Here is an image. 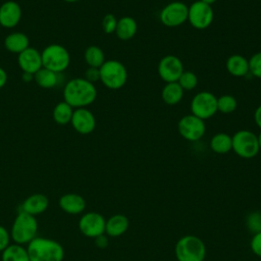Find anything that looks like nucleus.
<instances>
[{
	"label": "nucleus",
	"mask_w": 261,
	"mask_h": 261,
	"mask_svg": "<svg viewBox=\"0 0 261 261\" xmlns=\"http://www.w3.org/2000/svg\"><path fill=\"white\" fill-rule=\"evenodd\" d=\"M22 79L24 82H31L34 80V74H31V73H27V72H23L22 74Z\"/></svg>",
	"instance_id": "40"
},
{
	"label": "nucleus",
	"mask_w": 261,
	"mask_h": 261,
	"mask_svg": "<svg viewBox=\"0 0 261 261\" xmlns=\"http://www.w3.org/2000/svg\"><path fill=\"white\" fill-rule=\"evenodd\" d=\"M84 57H85V61L89 67L100 68L102 66V64L106 61L103 50L100 47L95 46V45L89 46L86 49Z\"/></svg>",
	"instance_id": "27"
},
{
	"label": "nucleus",
	"mask_w": 261,
	"mask_h": 261,
	"mask_svg": "<svg viewBox=\"0 0 261 261\" xmlns=\"http://www.w3.org/2000/svg\"><path fill=\"white\" fill-rule=\"evenodd\" d=\"M184 70L185 69L182 61L177 56L172 54L162 57L157 67L159 76L165 83L177 82Z\"/></svg>",
	"instance_id": "13"
},
{
	"label": "nucleus",
	"mask_w": 261,
	"mask_h": 261,
	"mask_svg": "<svg viewBox=\"0 0 261 261\" xmlns=\"http://www.w3.org/2000/svg\"><path fill=\"white\" fill-rule=\"evenodd\" d=\"M184 97V90L177 82L166 83L161 91V98L167 105H175Z\"/></svg>",
	"instance_id": "23"
},
{
	"label": "nucleus",
	"mask_w": 261,
	"mask_h": 261,
	"mask_svg": "<svg viewBox=\"0 0 261 261\" xmlns=\"http://www.w3.org/2000/svg\"><path fill=\"white\" fill-rule=\"evenodd\" d=\"M225 67L231 75L242 77L249 73V60L241 54H232L227 58Z\"/></svg>",
	"instance_id": "19"
},
{
	"label": "nucleus",
	"mask_w": 261,
	"mask_h": 261,
	"mask_svg": "<svg viewBox=\"0 0 261 261\" xmlns=\"http://www.w3.org/2000/svg\"><path fill=\"white\" fill-rule=\"evenodd\" d=\"M210 148L214 153L226 154L231 151V136L226 133H217L210 140Z\"/></svg>",
	"instance_id": "24"
},
{
	"label": "nucleus",
	"mask_w": 261,
	"mask_h": 261,
	"mask_svg": "<svg viewBox=\"0 0 261 261\" xmlns=\"http://www.w3.org/2000/svg\"><path fill=\"white\" fill-rule=\"evenodd\" d=\"M2 261H30L27 248L23 245L10 244L1 255Z\"/></svg>",
	"instance_id": "25"
},
{
	"label": "nucleus",
	"mask_w": 261,
	"mask_h": 261,
	"mask_svg": "<svg viewBox=\"0 0 261 261\" xmlns=\"http://www.w3.org/2000/svg\"><path fill=\"white\" fill-rule=\"evenodd\" d=\"M231 150L238 156L244 159H251L255 157L260 151L257 135L248 129L238 130L231 137Z\"/></svg>",
	"instance_id": "7"
},
{
	"label": "nucleus",
	"mask_w": 261,
	"mask_h": 261,
	"mask_svg": "<svg viewBox=\"0 0 261 261\" xmlns=\"http://www.w3.org/2000/svg\"><path fill=\"white\" fill-rule=\"evenodd\" d=\"M73 108L67 104L65 101H62L58 103L54 109H53V119L58 124H67L70 122L72 114H73Z\"/></svg>",
	"instance_id": "28"
},
{
	"label": "nucleus",
	"mask_w": 261,
	"mask_h": 261,
	"mask_svg": "<svg viewBox=\"0 0 261 261\" xmlns=\"http://www.w3.org/2000/svg\"><path fill=\"white\" fill-rule=\"evenodd\" d=\"M18 65L23 72L35 74L43 67L41 52L37 49L29 47L18 54Z\"/></svg>",
	"instance_id": "15"
},
{
	"label": "nucleus",
	"mask_w": 261,
	"mask_h": 261,
	"mask_svg": "<svg viewBox=\"0 0 261 261\" xmlns=\"http://www.w3.org/2000/svg\"><path fill=\"white\" fill-rule=\"evenodd\" d=\"M70 123L79 134L89 135L96 127V118L87 107L76 108L73 110Z\"/></svg>",
	"instance_id": "14"
},
{
	"label": "nucleus",
	"mask_w": 261,
	"mask_h": 261,
	"mask_svg": "<svg viewBox=\"0 0 261 261\" xmlns=\"http://www.w3.org/2000/svg\"><path fill=\"white\" fill-rule=\"evenodd\" d=\"M21 18V8L15 1L9 0L0 6V25L6 29L14 28Z\"/></svg>",
	"instance_id": "16"
},
{
	"label": "nucleus",
	"mask_w": 261,
	"mask_h": 261,
	"mask_svg": "<svg viewBox=\"0 0 261 261\" xmlns=\"http://www.w3.org/2000/svg\"><path fill=\"white\" fill-rule=\"evenodd\" d=\"M254 121L257 126L261 129V104L254 111Z\"/></svg>",
	"instance_id": "38"
},
{
	"label": "nucleus",
	"mask_w": 261,
	"mask_h": 261,
	"mask_svg": "<svg viewBox=\"0 0 261 261\" xmlns=\"http://www.w3.org/2000/svg\"><path fill=\"white\" fill-rule=\"evenodd\" d=\"M257 140H258V145H259V149L261 150V132L259 133V135H257Z\"/></svg>",
	"instance_id": "42"
},
{
	"label": "nucleus",
	"mask_w": 261,
	"mask_h": 261,
	"mask_svg": "<svg viewBox=\"0 0 261 261\" xmlns=\"http://www.w3.org/2000/svg\"><path fill=\"white\" fill-rule=\"evenodd\" d=\"M117 18L112 13H107L102 19V30L105 34L115 33L117 25Z\"/></svg>",
	"instance_id": "33"
},
{
	"label": "nucleus",
	"mask_w": 261,
	"mask_h": 261,
	"mask_svg": "<svg viewBox=\"0 0 261 261\" xmlns=\"http://www.w3.org/2000/svg\"><path fill=\"white\" fill-rule=\"evenodd\" d=\"M237 99L229 94H225L217 98V111L223 114L232 113L237 109Z\"/></svg>",
	"instance_id": "29"
},
{
	"label": "nucleus",
	"mask_w": 261,
	"mask_h": 261,
	"mask_svg": "<svg viewBox=\"0 0 261 261\" xmlns=\"http://www.w3.org/2000/svg\"><path fill=\"white\" fill-rule=\"evenodd\" d=\"M9 232L11 240L15 244L28 245L37 237L38 221L36 216L19 210L12 222Z\"/></svg>",
	"instance_id": "3"
},
{
	"label": "nucleus",
	"mask_w": 261,
	"mask_h": 261,
	"mask_svg": "<svg viewBox=\"0 0 261 261\" xmlns=\"http://www.w3.org/2000/svg\"><path fill=\"white\" fill-rule=\"evenodd\" d=\"M246 225L251 232L253 233L260 232L261 231V212L253 211L249 213L246 218Z\"/></svg>",
	"instance_id": "31"
},
{
	"label": "nucleus",
	"mask_w": 261,
	"mask_h": 261,
	"mask_svg": "<svg viewBox=\"0 0 261 261\" xmlns=\"http://www.w3.org/2000/svg\"><path fill=\"white\" fill-rule=\"evenodd\" d=\"M189 6L181 1L166 4L159 13L160 21L168 28L179 27L188 20Z\"/></svg>",
	"instance_id": "9"
},
{
	"label": "nucleus",
	"mask_w": 261,
	"mask_h": 261,
	"mask_svg": "<svg viewBox=\"0 0 261 261\" xmlns=\"http://www.w3.org/2000/svg\"><path fill=\"white\" fill-rule=\"evenodd\" d=\"M213 18L214 12L211 5L197 0L189 6L188 21L193 28L197 30H205L211 25Z\"/></svg>",
	"instance_id": "10"
},
{
	"label": "nucleus",
	"mask_w": 261,
	"mask_h": 261,
	"mask_svg": "<svg viewBox=\"0 0 261 261\" xmlns=\"http://www.w3.org/2000/svg\"><path fill=\"white\" fill-rule=\"evenodd\" d=\"M25 248L30 261H63L64 259L62 245L53 239L37 236Z\"/></svg>",
	"instance_id": "2"
},
{
	"label": "nucleus",
	"mask_w": 261,
	"mask_h": 261,
	"mask_svg": "<svg viewBox=\"0 0 261 261\" xmlns=\"http://www.w3.org/2000/svg\"><path fill=\"white\" fill-rule=\"evenodd\" d=\"M10 232L2 225H0V252L4 251L10 245Z\"/></svg>",
	"instance_id": "35"
},
{
	"label": "nucleus",
	"mask_w": 261,
	"mask_h": 261,
	"mask_svg": "<svg viewBox=\"0 0 261 261\" xmlns=\"http://www.w3.org/2000/svg\"><path fill=\"white\" fill-rule=\"evenodd\" d=\"M28 36L20 32H14L6 36L4 39V47L11 53L19 54L30 46Z\"/></svg>",
	"instance_id": "21"
},
{
	"label": "nucleus",
	"mask_w": 261,
	"mask_h": 261,
	"mask_svg": "<svg viewBox=\"0 0 261 261\" xmlns=\"http://www.w3.org/2000/svg\"><path fill=\"white\" fill-rule=\"evenodd\" d=\"M177 130L181 138L190 142H196L203 138L206 132L205 120L191 114L182 116L177 122Z\"/></svg>",
	"instance_id": "11"
},
{
	"label": "nucleus",
	"mask_w": 261,
	"mask_h": 261,
	"mask_svg": "<svg viewBox=\"0 0 261 261\" xmlns=\"http://www.w3.org/2000/svg\"><path fill=\"white\" fill-rule=\"evenodd\" d=\"M49 207V199L46 195L37 193L30 195L24 201L20 204V211L29 213L33 216L44 213Z\"/></svg>",
	"instance_id": "17"
},
{
	"label": "nucleus",
	"mask_w": 261,
	"mask_h": 261,
	"mask_svg": "<svg viewBox=\"0 0 261 261\" xmlns=\"http://www.w3.org/2000/svg\"><path fill=\"white\" fill-rule=\"evenodd\" d=\"M138 31V23L132 16H122L117 20L115 34L118 39L128 41L133 39Z\"/></svg>",
	"instance_id": "22"
},
{
	"label": "nucleus",
	"mask_w": 261,
	"mask_h": 261,
	"mask_svg": "<svg viewBox=\"0 0 261 261\" xmlns=\"http://www.w3.org/2000/svg\"><path fill=\"white\" fill-rule=\"evenodd\" d=\"M64 101L73 109L86 108L97 98V89L94 84L84 77L68 81L63 89Z\"/></svg>",
	"instance_id": "1"
},
{
	"label": "nucleus",
	"mask_w": 261,
	"mask_h": 261,
	"mask_svg": "<svg viewBox=\"0 0 261 261\" xmlns=\"http://www.w3.org/2000/svg\"><path fill=\"white\" fill-rule=\"evenodd\" d=\"M95 243H96V246L98 248H101V249H104L108 246V238L103 233L97 238H95Z\"/></svg>",
	"instance_id": "37"
},
{
	"label": "nucleus",
	"mask_w": 261,
	"mask_h": 261,
	"mask_svg": "<svg viewBox=\"0 0 261 261\" xmlns=\"http://www.w3.org/2000/svg\"><path fill=\"white\" fill-rule=\"evenodd\" d=\"M177 83L182 88L184 91H191L197 87L198 76L193 71L184 70V72L177 80Z\"/></svg>",
	"instance_id": "30"
},
{
	"label": "nucleus",
	"mask_w": 261,
	"mask_h": 261,
	"mask_svg": "<svg viewBox=\"0 0 261 261\" xmlns=\"http://www.w3.org/2000/svg\"><path fill=\"white\" fill-rule=\"evenodd\" d=\"M58 76L59 73L42 67L34 74V80L39 87L44 89H51L58 84Z\"/></svg>",
	"instance_id": "26"
},
{
	"label": "nucleus",
	"mask_w": 261,
	"mask_h": 261,
	"mask_svg": "<svg viewBox=\"0 0 261 261\" xmlns=\"http://www.w3.org/2000/svg\"><path fill=\"white\" fill-rule=\"evenodd\" d=\"M106 219L98 212L91 211L82 215L79 220V229L87 238H97L105 233Z\"/></svg>",
	"instance_id": "12"
},
{
	"label": "nucleus",
	"mask_w": 261,
	"mask_h": 261,
	"mask_svg": "<svg viewBox=\"0 0 261 261\" xmlns=\"http://www.w3.org/2000/svg\"><path fill=\"white\" fill-rule=\"evenodd\" d=\"M128 219L123 214H115L106 220L105 232L107 236L116 238L122 236L128 228Z\"/></svg>",
	"instance_id": "20"
},
{
	"label": "nucleus",
	"mask_w": 261,
	"mask_h": 261,
	"mask_svg": "<svg viewBox=\"0 0 261 261\" xmlns=\"http://www.w3.org/2000/svg\"><path fill=\"white\" fill-rule=\"evenodd\" d=\"M191 112L203 120L211 118L217 112V97L208 91L197 93L191 101Z\"/></svg>",
	"instance_id": "8"
},
{
	"label": "nucleus",
	"mask_w": 261,
	"mask_h": 261,
	"mask_svg": "<svg viewBox=\"0 0 261 261\" xmlns=\"http://www.w3.org/2000/svg\"><path fill=\"white\" fill-rule=\"evenodd\" d=\"M90 83L94 84L97 81H100V70L99 68L95 67H88V69L85 71V77Z\"/></svg>",
	"instance_id": "36"
},
{
	"label": "nucleus",
	"mask_w": 261,
	"mask_h": 261,
	"mask_svg": "<svg viewBox=\"0 0 261 261\" xmlns=\"http://www.w3.org/2000/svg\"><path fill=\"white\" fill-rule=\"evenodd\" d=\"M7 79L8 77H7L6 71L2 67H0V89H2L6 85Z\"/></svg>",
	"instance_id": "39"
},
{
	"label": "nucleus",
	"mask_w": 261,
	"mask_h": 261,
	"mask_svg": "<svg viewBox=\"0 0 261 261\" xmlns=\"http://www.w3.org/2000/svg\"><path fill=\"white\" fill-rule=\"evenodd\" d=\"M249 72L261 80V51L253 54L249 59Z\"/></svg>",
	"instance_id": "32"
},
{
	"label": "nucleus",
	"mask_w": 261,
	"mask_h": 261,
	"mask_svg": "<svg viewBox=\"0 0 261 261\" xmlns=\"http://www.w3.org/2000/svg\"><path fill=\"white\" fill-rule=\"evenodd\" d=\"M60 209L70 215H77L86 209V200L76 193H66L59 198Z\"/></svg>",
	"instance_id": "18"
},
{
	"label": "nucleus",
	"mask_w": 261,
	"mask_h": 261,
	"mask_svg": "<svg viewBox=\"0 0 261 261\" xmlns=\"http://www.w3.org/2000/svg\"><path fill=\"white\" fill-rule=\"evenodd\" d=\"M175 257L178 261H204L206 247L203 241L192 234L181 237L175 244Z\"/></svg>",
	"instance_id": "4"
},
{
	"label": "nucleus",
	"mask_w": 261,
	"mask_h": 261,
	"mask_svg": "<svg viewBox=\"0 0 261 261\" xmlns=\"http://www.w3.org/2000/svg\"><path fill=\"white\" fill-rule=\"evenodd\" d=\"M99 70L101 83L110 90L121 89L126 84L127 69L118 60H106Z\"/></svg>",
	"instance_id": "5"
},
{
	"label": "nucleus",
	"mask_w": 261,
	"mask_h": 261,
	"mask_svg": "<svg viewBox=\"0 0 261 261\" xmlns=\"http://www.w3.org/2000/svg\"><path fill=\"white\" fill-rule=\"evenodd\" d=\"M43 67L52 70L57 73L64 71L70 62V56L68 51L59 44L48 45L42 52Z\"/></svg>",
	"instance_id": "6"
},
{
	"label": "nucleus",
	"mask_w": 261,
	"mask_h": 261,
	"mask_svg": "<svg viewBox=\"0 0 261 261\" xmlns=\"http://www.w3.org/2000/svg\"><path fill=\"white\" fill-rule=\"evenodd\" d=\"M250 248L256 256L261 257V231L253 234L250 242Z\"/></svg>",
	"instance_id": "34"
},
{
	"label": "nucleus",
	"mask_w": 261,
	"mask_h": 261,
	"mask_svg": "<svg viewBox=\"0 0 261 261\" xmlns=\"http://www.w3.org/2000/svg\"><path fill=\"white\" fill-rule=\"evenodd\" d=\"M200 1L205 4H208V5H212L214 2H216V0H200Z\"/></svg>",
	"instance_id": "41"
},
{
	"label": "nucleus",
	"mask_w": 261,
	"mask_h": 261,
	"mask_svg": "<svg viewBox=\"0 0 261 261\" xmlns=\"http://www.w3.org/2000/svg\"><path fill=\"white\" fill-rule=\"evenodd\" d=\"M63 1H65V2H75L77 0H63Z\"/></svg>",
	"instance_id": "43"
}]
</instances>
